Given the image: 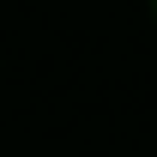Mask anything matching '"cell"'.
I'll return each instance as SVG.
<instances>
[{
  "mask_svg": "<svg viewBox=\"0 0 157 157\" xmlns=\"http://www.w3.org/2000/svg\"><path fill=\"white\" fill-rule=\"evenodd\" d=\"M151 12H157V0H151Z\"/></svg>",
  "mask_w": 157,
  "mask_h": 157,
  "instance_id": "6da1fadb",
  "label": "cell"
}]
</instances>
